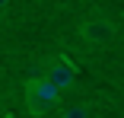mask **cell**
I'll list each match as a JSON object with an SVG mask.
<instances>
[{
	"mask_svg": "<svg viewBox=\"0 0 124 118\" xmlns=\"http://www.w3.org/2000/svg\"><path fill=\"white\" fill-rule=\"evenodd\" d=\"M61 86H54L48 77H38L32 83H26V105L32 115H45V112H51L57 102H61Z\"/></svg>",
	"mask_w": 124,
	"mask_h": 118,
	"instance_id": "obj_1",
	"label": "cell"
},
{
	"mask_svg": "<svg viewBox=\"0 0 124 118\" xmlns=\"http://www.w3.org/2000/svg\"><path fill=\"white\" fill-rule=\"evenodd\" d=\"M80 35L89 45H108L115 38V22L105 19V16H92V19H86L83 26H80Z\"/></svg>",
	"mask_w": 124,
	"mask_h": 118,
	"instance_id": "obj_2",
	"label": "cell"
},
{
	"mask_svg": "<svg viewBox=\"0 0 124 118\" xmlns=\"http://www.w3.org/2000/svg\"><path fill=\"white\" fill-rule=\"evenodd\" d=\"M48 80H51L54 86H61V89H70L73 80H77V67H73L67 58H57L51 67H48Z\"/></svg>",
	"mask_w": 124,
	"mask_h": 118,
	"instance_id": "obj_3",
	"label": "cell"
},
{
	"mask_svg": "<svg viewBox=\"0 0 124 118\" xmlns=\"http://www.w3.org/2000/svg\"><path fill=\"white\" fill-rule=\"evenodd\" d=\"M61 115H64V118H86L89 109H86V105H70V109H61Z\"/></svg>",
	"mask_w": 124,
	"mask_h": 118,
	"instance_id": "obj_4",
	"label": "cell"
},
{
	"mask_svg": "<svg viewBox=\"0 0 124 118\" xmlns=\"http://www.w3.org/2000/svg\"><path fill=\"white\" fill-rule=\"evenodd\" d=\"M7 7H10V0H0V10H7Z\"/></svg>",
	"mask_w": 124,
	"mask_h": 118,
	"instance_id": "obj_5",
	"label": "cell"
}]
</instances>
